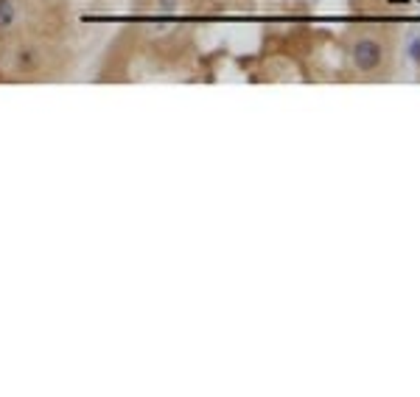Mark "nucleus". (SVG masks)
I'll return each mask as SVG.
<instances>
[{
  "instance_id": "2",
  "label": "nucleus",
  "mask_w": 420,
  "mask_h": 397,
  "mask_svg": "<svg viewBox=\"0 0 420 397\" xmlns=\"http://www.w3.org/2000/svg\"><path fill=\"white\" fill-rule=\"evenodd\" d=\"M17 23V6L15 0H0V31H9Z\"/></svg>"
},
{
  "instance_id": "3",
  "label": "nucleus",
  "mask_w": 420,
  "mask_h": 397,
  "mask_svg": "<svg viewBox=\"0 0 420 397\" xmlns=\"http://www.w3.org/2000/svg\"><path fill=\"white\" fill-rule=\"evenodd\" d=\"M15 64H17V71L20 73H31L34 68H37V50H31V48H20L17 50V56H15Z\"/></svg>"
},
{
  "instance_id": "4",
  "label": "nucleus",
  "mask_w": 420,
  "mask_h": 397,
  "mask_svg": "<svg viewBox=\"0 0 420 397\" xmlns=\"http://www.w3.org/2000/svg\"><path fill=\"white\" fill-rule=\"evenodd\" d=\"M160 6H163V9H171V6H174V0H160Z\"/></svg>"
},
{
  "instance_id": "1",
  "label": "nucleus",
  "mask_w": 420,
  "mask_h": 397,
  "mask_svg": "<svg viewBox=\"0 0 420 397\" xmlns=\"http://www.w3.org/2000/svg\"><path fill=\"white\" fill-rule=\"evenodd\" d=\"M353 59H356V68L370 73L381 64V45L376 39H359L356 50H353Z\"/></svg>"
}]
</instances>
